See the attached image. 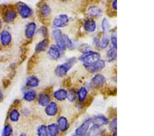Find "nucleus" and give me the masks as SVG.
Masks as SVG:
<instances>
[{
	"label": "nucleus",
	"instance_id": "obj_21",
	"mask_svg": "<svg viewBox=\"0 0 154 136\" xmlns=\"http://www.w3.org/2000/svg\"><path fill=\"white\" fill-rule=\"evenodd\" d=\"M49 41L48 39H45L43 40L38 42L36 45L35 47V51L36 52H45L47 49L49 48Z\"/></svg>",
	"mask_w": 154,
	"mask_h": 136
},
{
	"label": "nucleus",
	"instance_id": "obj_7",
	"mask_svg": "<svg viewBox=\"0 0 154 136\" xmlns=\"http://www.w3.org/2000/svg\"><path fill=\"white\" fill-rule=\"evenodd\" d=\"M92 124L91 118H88L75 129V135L78 136H88V132Z\"/></svg>",
	"mask_w": 154,
	"mask_h": 136
},
{
	"label": "nucleus",
	"instance_id": "obj_44",
	"mask_svg": "<svg viewBox=\"0 0 154 136\" xmlns=\"http://www.w3.org/2000/svg\"><path fill=\"white\" fill-rule=\"evenodd\" d=\"M106 136H112V135H106Z\"/></svg>",
	"mask_w": 154,
	"mask_h": 136
},
{
	"label": "nucleus",
	"instance_id": "obj_17",
	"mask_svg": "<svg viewBox=\"0 0 154 136\" xmlns=\"http://www.w3.org/2000/svg\"><path fill=\"white\" fill-rule=\"evenodd\" d=\"M57 125L59 128V130L62 132H64L68 130L69 127V123L67 118L64 116H60L57 120Z\"/></svg>",
	"mask_w": 154,
	"mask_h": 136
},
{
	"label": "nucleus",
	"instance_id": "obj_25",
	"mask_svg": "<svg viewBox=\"0 0 154 136\" xmlns=\"http://www.w3.org/2000/svg\"><path fill=\"white\" fill-rule=\"evenodd\" d=\"M116 56H117V50H116V48L112 47L107 52V61L108 62H113L114 61L116 60Z\"/></svg>",
	"mask_w": 154,
	"mask_h": 136
},
{
	"label": "nucleus",
	"instance_id": "obj_31",
	"mask_svg": "<svg viewBox=\"0 0 154 136\" xmlns=\"http://www.w3.org/2000/svg\"><path fill=\"white\" fill-rule=\"evenodd\" d=\"M64 36V42H65L66 48H69V49H73L74 48V44L73 42L72 41L71 39L69 38V36L66 34H63Z\"/></svg>",
	"mask_w": 154,
	"mask_h": 136
},
{
	"label": "nucleus",
	"instance_id": "obj_23",
	"mask_svg": "<svg viewBox=\"0 0 154 136\" xmlns=\"http://www.w3.org/2000/svg\"><path fill=\"white\" fill-rule=\"evenodd\" d=\"M20 116H21V113H20L19 111L17 108H13L10 111L8 118L12 122H17L19 120Z\"/></svg>",
	"mask_w": 154,
	"mask_h": 136
},
{
	"label": "nucleus",
	"instance_id": "obj_24",
	"mask_svg": "<svg viewBox=\"0 0 154 136\" xmlns=\"http://www.w3.org/2000/svg\"><path fill=\"white\" fill-rule=\"evenodd\" d=\"M49 136H58L59 135L60 130L56 123H51L47 127Z\"/></svg>",
	"mask_w": 154,
	"mask_h": 136
},
{
	"label": "nucleus",
	"instance_id": "obj_5",
	"mask_svg": "<svg viewBox=\"0 0 154 136\" xmlns=\"http://www.w3.org/2000/svg\"><path fill=\"white\" fill-rule=\"evenodd\" d=\"M17 17V12L13 8H6L2 13V19L6 24L12 23Z\"/></svg>",
	"mask_w": 154,
	"mask_h": 136
},
{
	"label": "nucleus",
	"instance_id": "obj_27",
	"mask_svg": "<svg viewBox=\"0 0 154 136\" xmlns=\"http://www.w3.org/2000/svg\"><path fill=\"white\" fill-rule=\"evenodd\" d=\"M87 95H88V91L84 87H82L79 88L78 92H77V96H78L79 101L81 103L84 102L86 100Z\"/></svg>",
	"mask_w": 154,
	"mask_h": 136
},
{
	"label": "nucleus",
	"instance_id": "obj_16",
	"mask_svg": "<svg viewBox=\"0 0 154 136\" xmlns=\"http://www.w3.org/2000/svg\"><path fill=\"white\" fill-rule=\"evenodd\" d=\"M105 67H106L105 61L100 59V60L97 61L95 63H94L93 65H91L90 68H88V70L91 73H97L101 70H102Z\"/></svg>",
	"mask_w": 154,
	"mask_h": 136
},
{
	"label": "nucleus",
	"instance_id": "obj_26",
	"mask_svg": "<svg viewBox=\"0 0 154 136\" xmlns=\"http://www.w3.org/2000/svg\"><path fill=\"white\" fill-rule=\"evenodd\" d=\"M40 14H41L42 16L44 17H48L49 14H51V9L50 8V6L47 3H43L41 5V7H40V10H39Z\"/></svg>",
	"mask_w": 154,
	"mask_h": 136
},
{
	"label": "nucleus",
	"instance_id": "obj_36",
	"mask_svg": "<svg viewBox=\"0 0 154 136\" xmlns=\"http://www.w3.org/2000/svg\"><path fill=\"white\" fill-rule=\"evenodd\" d=\"M39 30H40V33L41 34V35L43 36L46 37L48 35V28H47L45 26H42Z\"/></svg>",
	"mask_w": 154,
	"mask_h": 136
},
{
	"label": "nucleus",
	"instance_id": "obj_14",
	"mask_svg": "<svg viewBox=\"0 0 154 136\" xmlns=\"http://www.w3.org/2000/svg\"><path fill=\"white\" fill-rule=\"evenodd\" d=\"M106 83V77L101 74H97L91 80V85L94 87H100Z\"/></svg>",
	"mask_w": 154,
	"mask_h": 136
},
{
	"label": "nucleus",
	"instance_id": "obj_40",
	"mask_svg": "<svg viewBox=\"0 0 154 136\" xmlns=\"http://www.w3.org/2000/svg\"><path fill=\"white\" fill-rule=\"evenodd\" d=\"M2 28H3V21L1 19H0V33H1Z\"/></svg>",
	"mask_w": 154,
	"mask_h": 136
},
{
	"label": "nucleus",
	"instance_id": "obj_6",
	"mask_svg": "<svg viewBox=\"0 0 154 136\" xmlns=\"http://www.w3.org/2000/svg\"><path fill=\"white\" fill-rule=\"evenodd\" d=\"M69 22V17L66 14H60L57 15L53 20V26L56 28H64Z\"/></svg>",
	"mask_w": 154,
	"mask_h": 136
},
{
	"label": "nucleus",
	"instance_id": "obj_33",
	"mask_svg": "<svg viewBox=\"0 0 154 136\" xmlns=\"http://www.w3.org/2000/svg\"><path fill=\"white\" fill-rule=\"evenodd\" d=\"M112 45V47L115 48H117V36H116V33H113L111 34L110 36V40Z\"/></svg>",
	"mask_w": 154,
	"mask_h": 136
},
{
	"label": "nucleus",
	"instance_id": "obj_43",
	"mask_svg": "<svg viewBox=\"0 0 154 136\" xmlns=\"http://www.w3.org/2000/svg\"><path fill=\"white\" fill-rule=\"evenodd\" d=\"M72 136H78V135H75V134H73V135H72Z\"/></svg>",
	"mask_w": 154,
	"mask_h": 136
},
{
	"label": "nucleus",
	"instance_id": "obj_42",
	"mask_svg": "<svg viewBox=\"0 0 154 136\" xmlns=\"http://www.w3.org/2000/svg\"><path fill=\"white\" fill-rule=\"evenodd\" d=\"M59 1H61V2H66V1H68V0H59Z\"/></svg>",
	"mask_w": 154,
	"mask_h": 136
},
{
	"label": "nucleus",
	"instance_id": "obj_18",
	"mask_svg": "<svg viewBox=\"0 0 154 136\" xmlns=\"http://www.w3.org/2000/svg\"><path fill=\"white\" fill-rule=\"evenodd\" d=\"M36 98L38 105H41V107H46L51 102L50 96L47 93H41Z\"/></svg>",
	"mask_w": 154,
	"mask_h": 136
},
{
	"label": "nucleus",
	"instance_id": "obj_30",
	"mask_svg": "<svg viewBox=\"0 0 154 136\" xmlns=\"http://www.w3.org/2000/svg\"><path fill=\"white\" fill-rule=\"evenodd\" d=\"M110 39L107 35H104L101 40H100V43H99V48L101 49H106L108 47L110 44Z\"/></svg>",
	"mask_w": 154,
	"mask_h": 136
},
{
	"label": "nucleus",
	"instance_id": "obj_20",
	"mask_svg": "<svg viewBox=\"0 0 154 136\" xmlns=\"http://www.w3.org/2000/svg\"><path fill=\"white\" fill-rule=\"evenodd\" d=\"M68 91L65 89H58L53 93L54 98L58 101H64L67 98Z\"/></svg>",
	"mask_w": 154,
	"mask_h": 136
},
{
	"label": "nucleus",
	"instance_id": "obj_29",
	"mask_svg": "<svg viewBox=\"0 0 154 136\" xmlns=\"http://www.w3.org/2000/svg\"><path fill=\"white\" fill-rule=\"evenodd\" d=\"M13 133V128L11 125L10 124H6L3 128L2 130V136H11Z\"/></svg>",
	"mask_w": 154,
	"mask_h": 136
},
{
	"label": "nucleus",
	"instance_id": "obj_41",
	"mask_svg": "<svg viewBox=\"0 0 154 136\" xmlns=\"http://www.w3.org/2000/svg\"><path fill=\"white\" fill-rule=\"evenodd\" d=\"M19 136H27V135L25 133H20V135Z\"/></svg>",
	"mask_w": 154,
	"mask_h": 136
},
{
	"label": "nucleus",
	"instance_id": "obj_34",
	"mask_svg": "<svg viewBox=\"0 0 154 136\" xmlns=\"http://www.w3.org/2000/svg\"><path fill=\"white\" fill-rule=\"evenodd\" d=\"M101 28H102L103 33L108 31L109 28V22L106 18H103L102 21H101Z\"/></svg>",
	"mask_w": 154,
	"mask_h": 136
},
{
	"label": "nucleus",
	"instance_id": "obj_2",
	"mask_svg": "<svg viewBox=\"0 0 154 136\" xmlns=\"http://www.w3.org/2000/svg\"><path fill=\"white\" fill-rule=\"evenodd\" d=\"M76 61H77L76 59L73 57L70 59H69V60L66 62H65V63L57 66V68L55 70L56 75L60 76V77L65 76L66 74L69 72V71L73 68V66L74 65V64L76 63Z\"/></svg>",
	"mask_w": 154,
	"mask_h": 136
},
{
	"label": "nucleus",
	"instance_id": "obj_13",
	"mask_svg": "<svg viewBox=\"0 0 154 136\" xmlns=\"http://www.w3.org/2000/svg\"><path fill=\"white\" fill-rule=\"evenodd\" d=\"M84 29L88 33H94L97 29V23L95 20L93 18H88L84 21L83 24Z\"/></svg>",
	"mask_w": 154,
	"mask_h": 136
},
{
	"label": "nucleus",
	"instance_id": "obj_39",
	"mask_svg": "<svg viewBox=\"0 0 154 136\" xmlns=\"http://www.w3.org/2000/svg\"><path fill=\"white\" fill-rule=\"evenodd\" d=\"M3 98H4L3 92H2V91L0 90V103H1L2 101L3 100Z\"/></svg>",
	"mask_w": 154,
	"mask_h": 136
},
{
	"label": "nucleus",
	"instance_id": "obj_3",
	"mask_svg": "<svg viewBox=\"0 0 154 136\" xmlns=\"http://www.w3.org/2000/svg\"><path fill=\"white\" fill-rule=\"evenodd\" d=\"M17 14L23 19H28L33 15V10L28 4L22 2H19L17 4Z\"/></svg>",
	"mask_w": 154,
	"mask_h": 136
},
{
	"label": "nucleus",
	"instance_id": "obj_22",
	"mask_svg": "<svg viewBox=\"0 0 154 136\" xmlns=\"http://www.w3.org/2000/svg\"><path fill=\"white\" fill-rule=\"evenodd\" d=\"M39 85V79L36 76H30L27 78L26 81V86L31 88L37 87Z\"/></svg>",
	"mask_w": 154,
	"mask_h": 136
},
{
	"label": "nucleus",
	"instance_id": "obj_1",
	"mask_svg": "<svg viewBox=\"0 0 154 136\" xmlns=\"http://www.w3.org/2000/svg\"><path fill=\"white\" fill-rule=\"evenodd\" d=\"M101 59V54L98 52L89 50L86 53H84L82 55L79 56V60L82 62L84 67L86 69L90 68L97 61Z\"/></svg>",
	"mask_w": 154,
	"mask_h": 136
},
{
	"label": "nucleus",
	"instance_id": "obj_9",
	"mask_svg": "<svg viewBox=\"0 0 154 136\" xmlns=\"http://www.w3.org/2000/svg\"><path fill=\"white\" fill-rule=\"evenodd\" d=\"M37 25L34 21H29L26 24L25 28V36L28 39H32L36 34Z\"/></svg>",
	"mask_w": 154,
	"mask_h": 136
},
{
	"label": "nucleus",
	"instance_id": "obj_28",
	"mask_svg": "<svg viewBox=\"0 0 154 136\" xmlns=\"http://www.w3.org/2000/svg\"><path fill=\"white\" fill-rule=\"evenodd\" d=\"M36 133L38 136H49L48 132V128L45 125H41L37 127Z\"/></svg>",
	"mask_w": 154,
	"mask_h": 136
},
{
	"label": "nucleus",
	"instance_id": "obj_15",
	"mask_svg": "<svg viewBox=\"0 0 154 136\" xmlns=\"http://www.w3.org/2000/svg\"><path fill=\"white\" fill-rule=\"evenodd\" d=\"M48 55L54 60H58L61 56V51L56 45H52L48 49Z\"/></svg>",
	"mask_w": 154,
	"mask_h": 136
},
{
	"label": "nucleus",
	"instance_id": "obj_4",
	"mask_svg": "<svg viewBox=\"0 0 154 136\" xmlns=\"http://www.w3.org/2000/svg\"><path fill=\"white\" fill-rule=\"evenodd\" d=\"M52 36L56 41V45L58 46V48L60 49L61 52H64L66 50V46L64 42V36L63 33L60 29H56L52 32Z\"/></svg>",
	"mask_w": 154,
	"mask_h": 136
},
{
	"label": "nucleus",
	"instance_id": "obj_19",
	"mask_svg": "<svg viewBox=\"0 0 154 136\" xmlns=\"http://www.w3.org/2000/svg\"><path fill=\"white\" fill-rule=\"evenodd\" d=\"M37 98V93L36 90H27L26 91H25V92L23 93V98L25 101L28 103H31L33 102Z\"/></svg>",
	"mask_w": 154,
	"mask_h": 136
},
{
	"label": "nucleus",
	"instance_id": "obj_8",
	"mask_svg": "<svg viewBox=\"0 0 154 136\" xmlns=\"http://www.w3.org/2000/svg\"><path fill=\"white\" fill-rule=\"evenodd\" d=\"M12 41V36L11 32L4 29L0 33V43L2 46L6 47L11 45Z\"/></svg>",
	"mask_w": 154,
	"mask_h": 136
},
{
	"label": "nucleus",
	"instance_id": "obj_12",
	"mask_svg": "<svg viewBox=\"0 0 154 136\" xmlns=\"http://www.w3.org/2000/svg\"><path fill=\"white\" fill-rule=\"evenodd\" d=\"M92 120V124L93 125L97 126V127H101L102 126L108 125L110 121L108 118H106V116L104 115H96L93 118H91Z\"/></svg>",
	"mask_w": 154,
	"mask_h": 136
},
{
	"label": "nucleus",
	"instance_id": "obj_38",
	"mask_svg": "<svg viewBox=\"0 0 154 136\" xmlns=\"http://www.w3.org/2000/svg\"><path fill=\"white\" fill-rule=\"evenodd\" d=\"M94 44H95L96 47H98L99 48V43H100V39H99L98 37H95L94 38Z\"/></svg>",
	"mask_w": 154,
	"mask_h": 136
},
{
	"label": "nucleus",
	"instance_id": "obj_32",
	"mask_svg": "<svg viewBox=\"0 0 154 136\" xmlns=\"http://www.w3.org/2000/svg\"><path fill=\"white\" fill-rule=\"evenodd\" d=\"M109 127H110V129L112 131L115 133L116 131V128H117V119L116 118H113L112 120L110 122V125H109Z\"/></svg>",
	"mask_w": 154,
	"mask_h": 136
},
{
	"label": "nucleus",
	"instance_id": "obj_37",
	"mask_svg": "<svg viewBox=\"0 0 154 136\" xmlns=\"http://www.w3.org/2000/svg\"><path fill=\"white\" fill-rule=\"evenodd\" d=\"M111 6L113 10L116 11V9H117V0H113L111 4Z\"/></svg>",
	"mask_w": 154,
	"mask_h": 136
},
{
	"label": "nucleus",
	"instance_id": "obj_35",
	"mask_svg": "<svg viewBox=\"0 0 154 136\" xmlns=\"http://www.w3.org/2000/svg\"><path fill=\"white\" fill-rule=\"evenodd\" d=\"M68 100L70 102H74L76 99V93L73 90H71L67 93V98Z\"/></svg>",
	"mask_w": 154,
	"mask_h": 136
},
{
	"label": "nucleus",
	"instance_id": "obj_10",
	"mask_svg": "<svg viewBox=\"0 0 154 136\" xmlns=\"http://www.w3.org/2000/svg\"><path fill=\"white\" fill-rule=\"evenodd\" d=\"M86 12L89 16L91 17V18L98 19L102 15L103 9L97 5H91V6L88 7Z\"/></svg>",
	"mask_w": 154,
	"mask_h": 136
},
{
	"label": "nucleus",
	"instance_id": "obj_11",
	"mask_svg": "<svg viewBox=\"0 0 154 136\" xmlns=\"http://www.w3.org/2000/svg\"><path fill=\"white\" fill-rule=\"evenodd\" d=\"M59 107L56 102H50L45 107V113L49 117H54L58 114Z\"/></svg>",
	"mask_w": 154,
	"mask_h": 136
}]
</instances>
